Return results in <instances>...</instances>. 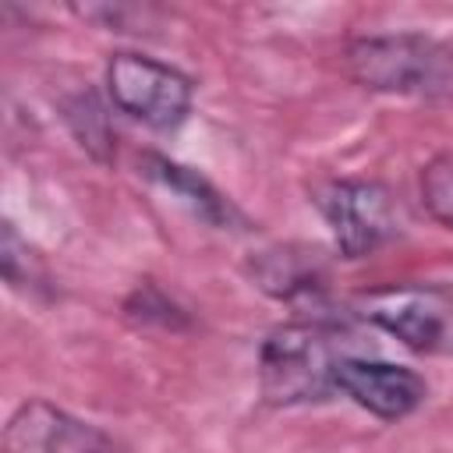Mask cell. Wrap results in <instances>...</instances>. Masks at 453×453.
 <instances>
[{
	"label": "cell",
	"mask_w": 453,
	"mask_h": 453,
	"mask_svg": "<svg viewBox=\"0 0 453 453\" xmlns=\"http://www.w3.org/2000/svg\"><path fill=\"white\" fill-rule=\"evenodd\" d=\"M347 333L326 322L276 326L258 347V386L276 407L311 403L336 393V365L350 354Z\"/></svg>",
	"instance_id": "cell-1"
},
{
	"label": "cell",
	"mask_w": 453,
	"mask_h": 453,
	"mask_svg": "<svg viewBox=\"0 0 453 453\" xmlns=\"http://www.w3.org/2000/svg\"><path fill=\"white\" fill-rule=\"evenodd\" d=\"M350 78L372 92L435 99L453 92V46L425 32L357 35L343 50Z\"/></svg>",
	"instance_id": "cell-2"
},
{
	"label": "cell",
	"mask_w": 453,
	"mask_h": 453,
	"mask_svg": "<svg viewBox=\"0 0 453 453\" xmlns=\"http://www.w3.org/2000/svg\"><path fill=\"white\" fill-rule=\"evenodd\" d=\"M311 195L343 258H368L400 237V226H403L400 202L379 180L333 177V180H322Z\"/></svg>",
	"instance_id": "cell-3"
},
{
	"label": "cell",
	"mask_w": 453,
	"mask_h": 453,
	"mask_svg": "<svg viewBox=\"0 0 453 453\" xmlns=\"http://www.w3.org/2000/svg\"><path fill=\"white\" fill-rule=\"evenodd\" d=\"M357 311L418 354H453V287L389 283L365 290Z\"/></svg>",
	"instance_id": "cell-4"
},
{
	"label": "cell",
	"mask_w": 453,
	"mask_h": 453,
	"mask_svg": "<svg viewBox=\"0 0 453 453\" xmlns=\"http://www.w3.org/2000/svg\"><path fill=\"white\" fill-rule=\"evenodd\" d=\"M106 92L120 113L156 131L180 127L195 106V81L184 71L134 50H120L110 57Z\"/></svg>",
	"instance_id": "cell-5"
},
{
	"label": "cell",
	"mask_w": 453,
	"mask_h": 453,
	"mask_svg": "<svg viewBox=\"0 0 453 453\" xmlns=\"http://www.w3.org/2000/svg\"><path fill=\"white\" fill-rule=\"evenodd\" d=\"M336 393L382 421H400L425 403L428 386L407 365L347 354L336 365Z\"/></svg>",
	"instance_id": "cell-6"
},
{
	"label": "cell",
	"mask_w": 453,
	"mask_h": 453,
	"mask_svg": "<svg viewBox=\"0 0 453 453\" xmlns=\"http://www.w3.org/2000/svg\"><path fill=\"white\" fill-rule=\"evenodd\" d=\"M4 453H117L113 439L92 421L50 400L21 403L4 425Z\"/></svg>",
	"instance_id": "cell-7"
},
{
	"label": "cell",
	"mask_w": 453,
	"mask_h": 453,
	"mask_svg": "<svg viewBox=\"0 0 453 453\" xmlns=\"http://www.w3.org/2000/svg\"><path fill=\"white\" fill-rule=\"evenodd\" d=\"M138 166H142V173H145L152 184H159L163 191H170L195 219H202V223H209V226H216V230L244 226L241 209H237L209 177H202L198 170H191V166H184V163H177V159H166V156H159V152H142Z\"/></svg>",
	"instance_id": "cell-8"
},
{
	"label": "cell",
	"mask_w": 453,
	"mask_h": 453,
	"mask_svg": "<svg viewBox=\"0 0 453 453\" xmlns=\"http://www.w3.org/2000/svg\"><path fill=\"white\" fill-rule=\"evenodd\" d=\"M251 280L280 297V301H297V297H311L326 287V262L315 248L308 244H276L265 248L251 258Z\"/></svg>",
	"instance_id": "cell-9"
},
{
	"label": "cell",
	"mask_w": 453,
	"mask_h": 453,
	"mask_svg": "<svg viewBox=\"0 0 453 453\" xmlns=\"http://www.w3.org/2000/svg\"><path fill=\"white\" fill-rule=\"evenodd\" d=\"M418 191L428 216L446 230H453V152H442L421 166Z\"/></svg>",
	"instance_id": "cell-10"
},
{
	"label": "cell",
	"mask_w": 453,
	"mask_h": 453,
	"mask_svg": "<svg viewBox=\"0 0 453 453\" xmlns=\"http://www.w3.org/2000/svg\"><path fill=\"white\" fill-rule=\"evenodd\" d=\"M28 241L18 237L14 223H4V241H0V265H4V280L11 287H21L28 290V283L42 280V269L35 258H28Z\"/></svg>",
	"instance_id": "cell-11"
},
{
	"label": "cell",
	"mask_w": 453,
	"mask_h": 453,
	"mask_svg": "<svg viewBox=\"0 0 453 453\" xmlns=\"http://www.w3.org/2000/svg\"><path fill=\"white\" fill-rule=\"evenodd\" d=\"M67 120H71V127H74L78 142H81L88 152H96V156H99V145H106V142H110V127H106V113H103V106L96 103V96H92V92L78 96V99L67 106Z\"/></svg>",
	"instance_id": "cell-12"
}]
</instances>
